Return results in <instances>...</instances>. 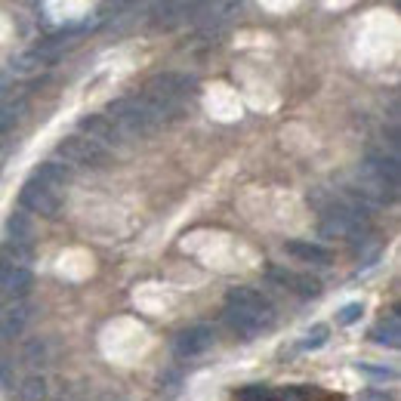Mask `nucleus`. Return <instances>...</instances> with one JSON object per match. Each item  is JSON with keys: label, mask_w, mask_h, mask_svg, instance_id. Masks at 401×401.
<instances>
[{"label": "nucleus", "mask_w": 401, "mask_h": 401, "mask_svg": "<svg viewBox=\"0 0 401 401\" xmlns=\"http://www.w3.org/2000/svg\"><path fill=\"white\" fill-rule=\"evenodd\" d=\"M368 226V213L361 207H330L321 213L318 232L324 238H355Z\"/></svg>", "instance_id": "nucleus-5"}, {"label": "nucleus", "mask_w": 401, "mask_h": 401, "mask_svg": "<svg viewBox=\"0 0 401 401\" xmlns=\"http://www.w3.org/2000/svg\"><path fill=\"white\" fill-rule=\"evenodd\" d=\"M361 312H364V306H361V303H349V306H343V309H339L337 321H339V324H352V321L361 318Z\"/></svg>", "instance_id": "nucleus-22"}, {"label": "nucleus", "mask_w": 401, "mask_h": 401, "mask_svg": "<svg viewBox=\"0 0 401 401\" xmlns=\"http://www.w3.org/2000/svg\"><path fill=\"white\" fill-rule=\"evenodd\" d=\"M358 371L371 373V377H380V380H392V377H395V371H389V368H371V364H358Z\"/></svg>", "instance_id": "nucleus-24"}, {"label": "nucleus", "mask_w": 401, "mask_h": 401, "mask_svg": "<svg viewBox=\"0 0 401 401\" xmlns=\"http://www.w3.org/2000/svg\"><path fill=\"white\" fill-rule=\"evenodd\" d=\"M213 339H216V334H213V327H207V324L185 327V330H179L173 339V355L176 358H198L213 346Z\"/></svg>", "instance_id": "nucleus-7"}, {"label": "nucleus", "mask_w": 401, "mask_h": 401, "mask_svg": "<svg viewBox=\"0 0 401 401\" xmlns=\"http://www.w3.org/2000/svg\"><path fill=\"white\" fill-rule=\"evenodd\" d=\"M4 133H6V124H4V121H0V136H4Z\"/></svg>", "instance_id": "nucleus-25"}, {"label": "nucleus", "mask_w": 401, "mask_h": 401, "mask_svg": "<svg viewBox=\"0 0 401 401\" xmlns=\"http://www.w3.org/2000/svg\"><path fill=\"white\" fill-rule=\"evenodd\" d=\"M238 401H275V389L266 386V383H253V386H244L235 392Z\"/></svg>", "instance_id": "nucleus-18"}, {"label": "nucleus", "mask_w": 401, "mask_h": 401, "mask_svg": "<svg viewBox=\"0 0 401 401\" xmlns=\"http://www.w3.org/2000/svg\"><path fill=\"white\" fill-rule=\"evenodd\" d=\"M25 361L28 364H44V346H40L37 339L25 346Z\"/></svg>", "instance_id": "nucleus-23"}, {"label": "nucleus", "mask_w": 401, "mask_h": 401, "mask_svg": "<svg viewBox=\"0 0 401 401\" xmlns=\"http://www.w3.org/2000/svg\"><path fill=\"white\" fill-rule=\"evenodd\" d=\"M284 250L303 262H312V266H330V262H334V253H330L327 247L312 244V241H287Z\"/></svg>", "instance_id": "nucleus-12"}, {"label": "nucleus", "mask_w": 401, "mask_h": 401, "mask_svg": "<svg viewBox=\"0 0 401 401\" xmlns=\"http://www.w3.org/2000/svg\"><path fill=\"white\" fill-rule=\"evenodd\" d=\"M19 201H22L25 210L37 213V216H47V219H53L56 213H59V194H53L50 189H44L37 179H28V182L22 185Z\"/></svg>", "instance_id": "nucleus-8"}, {"label": "nucleus", "mask_w": 401, "mask_h": 401, "mask_svg": "<svg viewBox=\"0 0 401 401\" xmlns=\"http://www.w3.org/2000/svg\"><path fill=\"white\" fill-rule=\"evenodd\" d=\"M81 130H83V133H90L87 139L99 142L102 149H105V145H115V142H121V139H124V133L117 130V127L108 121L105 115H90V117H83V121H81Z\"/></svg>", "instance_id": "nucleus-9"}, {"label": "nucleus", "mask_w": 401, "mask_h": 401, "mask_svg": "<svg viewBox=\"0 0 401 401\" xmlns=\"http://www.w3.org/2000/svg\"><path fill=\"white\" fill-rule=\"evenodd\" d=\"M327 334H330L327 324H315L309 334H306V339H303V349H312V352H315V349H321L324 343H327Z\"/></svg>", "instance_id": "nucleus-19"}, {"label": "nucleus", "mask_w": 401, "mask_h": 401, "mask_svg": "<svg viewBox=\"0 0 401 401\" xmlns=\"http://www.w3.org/2000/svg\"><path fill=\"white\" fill-rule=\"evenodd\" d=\"M31 244H22V241H4L0 244V260L10 262V266H19V269H28L31 262Z\"/></svg>", "instance_id": "nucleus-15"}, {"label": "nucleus", "mask_w": 401, "mask_h": 401, "mask_svg": "<svg viewBox=\"0 0 401 401\" xmlns=\"http://www.w3.org/2000/svg\"><path fill=\"white\" fill-rule=\"evenodd\" d=\"M56 155L71 167H105L108 161H112L108 149H102L99 142L87 139V136H65V139L56 145Z\"/></svg>", "instance_id": "nucleus-4"}, {"label": "nucleus", "mask_w": 401, "mask_h": 401, "mask_svg": "<svg viewBox=\"0 0 401 401\" xmlns=\"http://www.w3.org/2000/svg\"><path fill=\"white\" fill-rule=\"evenodd\" d=\"M226 321L238 337L253 339L275 324V306L253 287H232L226 294Z\"/></svg>", "instance_id": "nucleus-1"}, {"label": "nucleus", "mask_w": 401, "mask_h": 401, "mask_svg": "<svg viewBox=\"0 0 401 401\" xmlns=\"http://www.w3.org/2000/svg\"><path fill=\"white\" fill-rule=\"evenodd\" d=\"M44 65V59H40L37 53H22L19 59H13V68L19 74H28V71H34V68H40Z\"/></svg>", "instance_id": "nucleus-21"}, {"label": "nucleus", "mask_w": 401, "mask_h": 401, "mask_svg": "<svg viewBox=\"0 0 401 401\" xmlns=\"http://www.w3.org/2000/svg\"><path fill=\"white\" fill-rule=\"evenodd\" d=\"M19 401H47V380L44 377H28L19 386Z\"/></svg>", "instance_id": "nucleus-17"}, {"label": "nucleus", "mask_w": 401, "mask_h": 401, "mask_svg": "<svg viewBox=\"0 0 401 401\" xmlns=\"http://www.w3.org/2000/svg\"><path fill=\"white\" fill-rule=\"evenodd\" d=\"M275 401H312V389L309 386H284L275 392Z\"/></svg>", "instance_id": "nucleus-20"}, {"label": "nucleus", "mask_w": 401, "mask_h": 401, "mask_svg": "<svg viewBox=\"0 0 401 401\" xmlns=\"http://www.w3.org/2000/svg\"><path fill=\"white\" fill-rule=\"evenodd\" d=\"M192 87H194L192 78L176 74V71H164V74H155V78L145 81L142 99H149L161 115H173L182 105V99L192 93Z\"/></svg>", "instance_id": "nucleus-3"}, {"label": "nucleus", "mask_w": 401, "mask_h": 401, "mask_svg": "<svg viewBox=\"0 0 401 401\" xmlns=\"http://www.w3.org/2000/svg\"><path fill=\"white\" fill-rule=\"evenodd\" d=\"M6 241H22V244H31V226L25 223L22 213H13L6 219Z\"/></svg>", "instance_id": "nucleus-16"}, {"label": "nucleus", "mask_w": 401, "mask_h": 401, "mask_svg": "<svg viewBox=\"0 0 401 401\" xmlns=\"http://www.w3.org/2000/svg\"><path fill=\"white\" fill-rule=\"evenodd\" d=\"M28 321H31V306L28 303H16V306L0 309V339L19 337Z\"/></svg>", "instance_id": "nucleus-11"}, {"label": "nucleus", "mask_w": 401, "mask_h": 401, "mask_svg": "<svg viewBox=\"0 0 401 401\" xmlns=\"http://www.w3.org/2000/svg\"><path fill=\"white\" fill-rule=\"evenodd\" d=\"M31 179H37L40 185H44V189H50V192H59V189H65L68 185V170H65V164H59V161H44V164H40L37 170H34V176Z\"/></svg>", "instance_id": "nucleus-13"}, {"label": "nucleus", "mask_w": 401, "mask_h": 401, "mask_svg": "<svg viewBox=\"0 0 401 401\" xmlns=\"http://www.w3.org/2000/svg\"><path fill=\"white\" fill-rule=\"evenodd\" d=\"M269 278L290 287L300 296H318L321 294V281L312 278V275H300V272H287V269H269Z\"/></svg>", "instance_id": "nucleus-10"}, {"label": "nucleus", "mask_w": 401, "mask_h": 401, "mask_svg": "<svg viewBox=\"0 0 401 401\" xmlns=\"http://www.w3.org/2000/svg\"><path fill=\"white\" fill-rule=\"evenodd\" d=\"M31 290V269H19L0 260V309L25 303Z\"/></svg>", "instance_id": "nucleus-6"}, {"label": "nucleus", "mask_w": 401, "mask_h": 401, "mask_svg": "<svg viewBox=\"0 0 401 401\" xmlns=\"http://www.w3.org/2000/svg\"><path fill=\"white\" fill-rule=\"evenodd\" d=\"M105 117H108V121H112L124 136H149V133H155L158 127L164 124L167 115H161L149 99H142V96H127V99H115L112 105H108Z\"/></svg>", "instance_id": "nucleus-2"}, {"label": "nucleus", "mask_w": 401, "mask_h": 401, "mask_svg": "<svg viewBox=\"0 0 401 401\" xmlns=\"http://www.w3.org/2000/svg\"><path fill=\"white\" fill-rule=\"evenodd\" d=\"M371 339L377 346H389V349H395L401 343V327H398V315H392V318L386 321H380L377 327L371 330Z\"/></svg>", "instance_id": "nucleus-14"}]
</instances>
